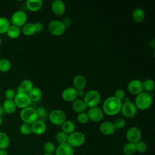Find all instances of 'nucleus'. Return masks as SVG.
<instances>
[{
    "label": "nucleus",
    "mask_w": 155,
    "mask_h": 155,
    "mask_svg": "<svg viewBox=\"0 0 155 155\" xmlns=\"http://www.w3.org/2000/svg\"><path fill=\"white\" fill-rule=\"evenodd\" d=\"M10 145V138L8 136L0 131V150H6Z\"/></svg>",
    "instance_id": "cd10ccee"
},
{
    "label": "nucleus",
    "mask_w": 155,
    "mask_h": 155,
    "mask_svg": "<svg viewBox=\"0 0 155 155\" xmlns=\"http://www.w3.org/2000/svg\"><path fill=\"white\" fill-rule=\"evenodd\" d=\"M101 94L97 90H90L85 94L83 101L87 107L92 108L97 107L101 102Z\"/></svg>",
    "instance_id": "7ed1b4c3"
},
{
    "label": "nucleus",
    "mask_w": 155,
    "mask_h": 155,
    "mask_svg": "<svg viewBox=\"0 0 155 155\" xmlns=\"http://www.w3.org/2000/svg\"><path fill=\"white\" fill-rule=\"evenodd\" d=\"M48 119L52 124L55 125H62L66 120V115L62 110L56 109L50 113Z\"/></svg>",
    "instance_id": "6e6552de"
},
{
    "label": "nucleus",
    "mask_w": 155,
    "mask_h": 155,
    "mask_svg": "<svg viewBox=\"0 0 155 155\" xmlns=\"http://www.w3.org/2000/svg\"><path fill=\"white\" fill-rule=\"evenodd\" d=\"M127 89L130 93L132 94L133 95L137 96L143 91L142 82L137 79H132L128 82L127 85Z\"/></svg>",
    "instance_id": "f8f14e48"
},
{
    "label": "nucleus",
    "mask_w": 155,
    "mask_h": 155,
    "mask_svg": "<svg viewBox=\"0 0 155 155\" xmlns=\"http://www.w3.org/2000/svg\"><path fill=\"white\" fill-rule=\"evenodd\" d=\"M4 95L7 100H13L16 95V92L14 90L9 88L5 91Z\"/></svg>",
    "instance_id": "a19ab883"
},
{
    "label": "nucleus",
    "mask_w": 155,
    "mask_h": 155,
    "mask_svg": "<svg viewBox=\"0 0 155 155\" xmlns=\"http://www.w3.org/2000/svg\"><path fill=\"white\" fill-rule=\"evenodd\" d=\"M122 105V101L114 96L108 97L104 101L102 110L104 113L108 116H115L120 112Z\"/></svg>",
    "instance_id": "f257e3e1"
},
{
    "label": "nucleus",
    "mask_w": 155,
    "mask_h": 155,
    "mask_svg": "<svg viewBox=\"0 0 155 155\" xmlns=\"http://www.w3.org/2000/svg\"><path fill=\"white\" fill-rule=\"evenodd\" d=\"M19 131L24 136H28L32 132L31 125L27 123H23L20 126Z\"/></svg>",
    "instance_id": "f704fd0d"
},
{
    "label": "nucleus",
    "mask_w": 155,
    "mask_h": 155,
    "mask_svg": "<svg viewBox=\"0 0 155 155\" xmlns=\"http://www.w3.org/2000/svg\"><path fill=\"white\" fill-rule=\"evenodd\" d=\"M62 131L67 134L68 135L72 133L75 131L76 126L74 123L70 120H66L61 125Z\"/></svg>",
    "instance_id": "bb28decb"
},
{
    "label": "nucleus",
    "mask_w": 155,
    "mask_h": 155,
    "mask_svg": "<svg viewBox=\"0 0 155 155\" xmlns=\"http://www.w3.org/2000/svg\"><path fill=\"white\" fill-rule=\"evenodd\" d=\"M0 155H8L6 150H0Z\"/></svg>",
    "instance_id": "a18cd8bd"
},
{
    "label": "nucleus",
    "mask_w": 155,
    "mask_h": 155,
    "mask_svg": "<svg viewBox=\"0 0 155 155\" xmlns=\"http://www.w3.org/2000/svg\"><path fill=\"white\" fill-rule=\"evenodd\" d=\"M33 87V84L30 80L25 79L20 83L19 86L16 88V93L23 92L28 94Z\"/></svg>",
    "instance_id": "aec40b11"
},
{
    "label": "nucleus",
    "mask_w": 155,
    "mask_h": 155,
    "mask_svg": "<svg viewBox=\"0 0 155 155\" xmlns=\"http://www.w3.org/2000/svg\"><path fill=\"white\" fill-rule=\"evenodd\" d=\"M42 0H27L26 1L27 8L33 12L39 11L42 8Z\"/></svg>",
    "instance_id": "412c9836"
},
{
    "label": "nucleus",
    "mask_w": 155,
    "mask_h": 155,
    "mask_svg": "<svg viewBox=\"0 0 155 155\" xmlns=\"http://www.w3.org/2000/svg\"><path fill=\"white\" fill-rule=\"evenodd\" d=\"M73 84L77 90H84L87 85V81L82 75H77L73 79Z\"/></svg>",
    "instance_id": "6ab92c4d"
},
{
    "label": "nucleus",
    "mask_w": 155,
    "mask_h": 155,
    "mask_svg": "<svg viewBox=\"0 0 155 155\" xmlns=\"http://www.w3.org/2000/svg\"><path fill=\"white\" fill-rule=\"evenodd\" d=\"M20 117L24 123L31 125L38 119L35 109L30 107L22 109L20 113Z\"/></svg>",
    "instance_id": "20e7f679"
},
{
    "label": "nucleus",
    "mask_w": 155,
    "mask_h": 155,
    "mask_svg": "<svg viewBox=\"0 0 155 155\" xmlns=\"http://www.w3.org/2000/svg\"><path fill=\"white\" fill-rule=\"evenodd\" d=\"M113 124H114V126L116 130V129L120 130V129L123 128L125 126L126 122H125V120L123 117H119L114 120Z\"/></svg>",
    "instance_id": "4c0bfd02"
},
{
    "label": "nucleus",
    "mask_w": 155,
    "mask_h": 155,
    "mask_svg": "<svg viewBox=\"0 0 155 155\" xmlns=\"http://www.w3.org/2000/svg\"><path fill=\"white\" fill-rule=\"evenodd\" d=\"M51 10L57 16H62L66 10L65 3L61 0H54L51 2Z\"/></svg>",
    "instance_id": "2eb2a0df"
},
{
    "label": "nucleus",
    "mask_w": 155,
    "mask_h": 155,
    "mask_svg": "<svg viewBox=\"0 0 155 155\" xmlns=\"http://www.w3.org/2000/svg\"><path fill=\"white\" fill-rule=\"evenodd\" d=\"M62 23L64 24V25H65L67 28L70 27V26L72 25V24H73V21H72V19H71L70 18H69V17L65 18L63 19V21H62Z\"/></svg>",
    "instance_id": "c03bdc74"
},
{
    "label": "nucleus",
    "mask_w": 155,
    "mask_h": 155,
    "mask_svg": "<svg viewBox=\"0 0 155 155\" xmlns=\"http://www.w3.org/2000/svg\"><path fill=\"white\" fill-rule=\"evenodd\" d=\"M122 151L125 155L134 154L136 151L135 144L130 142H128L125 143L122 148Z\"/></svg>",
    "instance_id": "c85d7f7f"
},
{
    "label": "nucleus",
    "mask_w": 155,
    "mask_h": 155,
    "mask_svg": "<svg viewBox=\"0 0 155 155\" xmlns=\"http://www.w3.org/2000/svg\"><path fill=\"white\" fill-rule=\"evenodd\" d=\"M87 113L89 120L94 122H100L104 117V113L102 109L98 107L89 108Z\"/></svg>",
    "instance_id": "4468645a"
},
{
    "label": "nucleus",
    "mask_w": 155,
    "mask_h": 155,
    "mask_svg": "<svg viewBox=\"0 0 155 155\" xmlns=\"http://www.w3.org/2000/svg\"><path fill=\"white\" fill-rule=\"evenodd\" d=\"M10 22L8 20L4 17H0V33H7L9 27Z\"/></svg>",
    "instance_id": "2f4dec72"
},
{
    "label": "nucleus",
    "mask_w": 155,
    "mask_h": 155,
    "mask_svg": "<svg viewBox=\"0 0 155 155\" xmlns=\"http://www.w3.org/2000/svg\"><path fill=\"white\" fill-rule=\"evenodd\" d=\"M2 119L1 116H0V125L2 124Z\"/></svg>",
    "instance_id": "09e8293b"
},
{
    "label": "nucleus",
    "mask_w": 155,
    "mask_h": 155,
    "mask_svg": "<svg viewBox=\"0 0 155 155\" xmlns=\"http://www.w3.org/2000/svg\"><path fill=\"white\" fill-rule=\"evenodd\" d=\"M135 147L136 151L139 152V153H145L148 148L147 143L142 140H140L139 142L135 143Z\"/></svg>",
    "instance_id": "e433bc0d"
},
{
    "label": "nucleus",
    "mask_w": 155,
    "mask_h": 155,
    "mask_svg": "<svg viewBox=\"0 0 155 155\" xmlns=\"http://www.w3.org/2000/svg\"><path fill=\"white\" fill-rule=\"evenodd\" d=\"M31 102H38L41 101L42 97V91L38 87H33L28 93Z\"/></svg>",
    "instance_id": "b1692460"
},
{
    "label": "nucleus",
    "mask_w": 155,
    "mask_h": 155,
    "mask_svg": "<svg viewBox=\"0 0 155 155\" xmlns=\"http://www.w3.org/2000/svg\"><path fill=\"white\" fill-rule=\"evenodd\" d=\"M134 104L137 109L145 110L150 108L153 104V97L150 93L142 91L136 96Z\"/></svg>",
    "instance_id": "f03ea898"
},
{
    "label": "nucleus",
    "mask_w": 155,
    "mask_h": 155,
    "mask_svg": "<svg viewBox=\"0 0 155 155\" xmlns=\"http://www.w3.org/2000/svg\"><path fill=\"white\" fill-rule=\"evenodd\" d=\"M42 155H54L53 154H47V153H44V154H42Z\"/></svg>",
    "instance_id": "8fccbe9b"
},
{
    "label": "nucleus",
    "mask_w": 155,
    "mask_h": 155,
    "mask_svg": "<svg viewBox=\"0 0 155 155\" xmlns=\"http://www.w3.org/2000/svg\"><path fill=\"white\" fill-rule=\"evenodd\" d=\"M85 142V136L81 131H74L68 134L67 143L73 147H79L82 146Z\"/></svg>",
    "instance_id": "39448f33"
},
{
    "label": "nucleus",
    "mask_w": 155,
    "mask_h": 155,
    "mask_svg": "<svg viewBox=\"0 0 155 155\" xmlns=\"http://www.w3.org/2000/svg\"><path fill=\"white\" fill-rule=\"evenodd\" d=\"M114 96L117 99L122 101L125 97V92L123 89H121V88L117 89L115 91Z\"/></svg>",
    "instance_id": "79ce46f5"
},
{
    "label": "nucleus",
    "mask_w": 155,
    "mask_h": 155,
    "mask_svg": "<svg viewBox=\"0 0 155 155\" xmlns=\"http://www.w3.org/2000/svg\"><path fill=\"white\" fill-rule=\"evenodd\" d=\"M62 99L67 102H73L78 97V90L74 87H67L61 93Z\"/></svg>",
    "instance_id": "ddd939ff"
},
{
    "label": "nucleus",
    "mask_w": 155,
    "mask_h": 155,
    "mask_svg": "<svg viewBox=\"0 0 155 155\" xmlns=\"http://www.w3.org/2000/svg\"><path fill=\"white\" fill-rule=\"evenodd\" d=\"M137 110L134 102L129 100H125V102L122 103L120 112L124 117L132 118L136 114Z\"/></svg>",
    "instance_id": "0eeeda50"
},
{
    "label": "nucleus",
    "mask_w": 155,
    "mask_h": 155,
    "mask_svg": "<svg viewBox=\"0 0 155 155\" xmlns=\"http://www.w3.org/2000/svg\"><path fill=\"white\" fill-rule=\"evenodd\" d=\"M4 113V110L3 109L2 106L0 105V116H2Z\"/></svg>",
    "instance_id": "de8ad7c7"
},
{
    "label": "nucleus",
    "mask_w": 155,
    "mask_h": 155,
    "mask_svg": "<svg viewBox=\"0 0 155 155\" xmlns=\"http://www.w3.org/2000/svg\"><path fill=\"white\" fill-rule=\"evenodd\" d=\"M100 132L105 136H110L114 133L116 128L114 126L113 122L107 120L102 122L99 125Z\"/></svg>",
    "instance_id": "dca6fc26"
},
{
    "label": "nucleus",
    "mask_w": 155,
    "mask_h": 155,
    "mask_svg": "<svg viewBox=\"0 0 155 155\" xmlns=\"http://www.w3.org/2000/svg\"><path fill=\"white\" fill-rule=\"evenodd\" d=\"M1 36H0V45H1Z\"/></svg>",
    "instance_id": "3c124183"
},
{
    "label": "nucleus",
    "mask_w": 155,
    "mask_h": 155,
    "mask_svg": "<svg viewBox=\"0 0 155 155\" xmlns=\"http://www.w3.org/2000/svg\"><path fill=\"white\" fill-rule=\"evenodd\" d=\"M36 28V33H41L44 30V25L42 23L40 22H37L34 24Z\"/></svg>",
    "instance_id": "37998d69"
},
{
    "label": "nucleus",
    "mask_w": 155,
    "mask_h": 155,
    "mask_svg": "<svg viewBox=\"0 0 155 155\" xmlns=\"http://www.w3.org/2000/svg\"><path fill=\"white\" fill-rule=\"evenodd\" d=\"M31 130L34 134L36 135H42L45 132L47 125L44 120L38 119L31 124Z\"/></svg>",
    "instance_id": "a211bd4d"
},
{
    "label": "nucleus",
    "mask_w": 155,
    "mask_h": 155,
    "mask_svg": "<svg viewBox=\"0 0 155 155\" xmlns=\"http://www.w3.org/2000/svg\"><path fill=\"white\" fill-rule=\"evenodd\" d=\"M71 108L75 113L79 114L82 112H85L87 107L83 100L77 99L72 102Z\"/></svg>",
    "instance_id": "4be33fe9"
},
{
    "label": "nucleus",
    "mask_w": 155,
    "mask_h": 155,
    "mask_svg": "<svg viewBox=\"0 0 155 155\" xmlns=\"http://www.w3.org/2000/svg\"><path fill=\"white\" fill-rule=\"evenodd\" d=\"M145 18V11L140 8H135L132 13V18L136 23L142 22Z\"/></svg>",
    "instance_id": "5701e85b"
},
{
    "label": "nucleus",
    "mask_w": 155,
    "mask_h": 155,
    "mask_svg": "<svg viewBox=\"0 0 155 155\" xmlns=\"http://www.w3.org/2000/svg\"><path fill=\"white\" fill-rule=\"evenodd\" d=\"M48 29L51 35L59 36L64 34L67 30V27L64 25L62 21L58 20H53L49 22Z\"/></svg>",
    "instance_id": "423d86ee"
},
{
    "label": "nucleus",
    "mask_w": 155,
    "mask_h": 155,
    "mask_svg": "<svg viewBox=\"0 0 155 155\" xmlns=\"http://www.w3.org/2000/svg\"><path fill=\"white\" fill-rule=\"evenodd\" d=\"M143 91L150 93L154 90V82L151 79H147L142 82Z\"/></svg>",
    "instance_id": "c756f323"
},
{
    "label": "nucleus",
    "mask_w": 155,
    "mask_h": 155,
    "mask_svg": "<svg viewBox=\"0 0 155 155\" xmlns=\"http://www.w3.org/2000/svg\"><path fill=\"white\" fill-rule=\"evenodd\" d=\"M38 120H43V119H45L47 116V112L45 109L42 107H39L35 109Z\"/></svg>",
    "instance_id": "58836bf2"
},
{
    "label": "nucleus",
    "mask_w": 155,
    "mask_h": 155,
    "mask_svg": "<svg viewBox=\"0 0 155 155\" xmlns=\"http://www.w3.org/2000/svg\"><path fill=\"white\" fill-rule=\"evenodd\" d=\"M27 16L26 13L21 10L15 12L12 16L11 21L13 25H15L19 28L22 27L27 23Z\"/></svg>",
    "instance_id": "9b49d317"
},
{
    "label": "nucleus",
    "mask_w": 155,
    "mask_h": 155,
    "mask_svg": "<svg viewBox=\"0 0 155 155\" xmlns=\"http://www.w3.org/2000/svg\"><path fill=\"white\" fill-rule=\"evenodd\" d=\"M142 136L141 130L136 127H132L130 128L126 133V138L128 142L136 143L141 140Z\"/></svg>",
    "instance_id": "9d476101"
},
{
    "label": "nucleus",
    "mask_w": 155,
    "mask_h": 155,
    "mask_svg": "<svg viewBox=\"0 0 155 155\" xmlns=\"http://www.w3.org/2000/svg\"><path fill=\"white\" fill-rule=\"evenodd\" d=\"M56 147L54 144L51 141L45 142L43 145V150L45 153L53 154L55 151Z\"/></svg>",
    "instance_id": "72a5a7b5"
},
{
    "label": "nucleus",
    "mask_w": 155,
    "mask_h": 155,
    "mask_svg": "<svg viewBox=\"0 0 155 155\" xmlns=\"http://www.w3.org/2000/svg\"><path fill=\"white\" fill-rule=\"evenodd\" d=\"M3 109L4 112L8 114L13 113L16 110V105L13 100H5L3 104Z\"/></svg>",
    "instance_id": "a878e982"
},
{
    "label": "nucleus",
    "mask_w": 155,
    "mask_h": 155,
    "mask_svg": "<svg viewBox=\"0 0 155 155\" xmlns=\"http://www.w3.org/2000/svg\"><path fill=\"white\" fill-rule=\"evenodd\" d=\"M68 134L64 133L62 131H60L56 134L55 139L56 141L59 144H62L65 143H67L68 139Z\"/></svg>",
    "instance_id": "473e14b6"
},
{
    "label": "nucleus",
    "mask_w": 155,
    "mask_h": 155,
    "mask_svg": "<svg viewBox=\"0 0 155 155\" xmlns=\"http://www.w3.org/2000/svg\"><path fill=\"white\" fill-rule=\"evenodd\" d=\"M7 35L8 36L13 39L17 38L19 37L21 33V30L19 27L15 26V25H10L8 31H7Z\"/></svg>",
    "instance_id": "7c9ffc66"
},
{
    "label": "nucleus",
    "mask_w": 155,
    "mask_h": 155,
    "mask_svg": "<svg viewBox=\"0 0 155 155\" xmlns=\"http://www.w3.org/2000/svg\"><path fill=\"white\" fill-rule=\"evenodd\" d=\"M77 120L80 124H85L87 123L89 120V118L87 112H82V113H79L77 117Z\"/></svg>",
    "instance_id": "ea45409f"
},
{
    "label": "nucleus",
    "mask_w": 155,
    "mask_h": 155,
    "mask_svg": "<svg viewBox=\"0 0 155 155\" xmlns=\"http://www.w3.org/2000/svg\"><path fill=\"white\" fill-rule=\"evenodd\" d=\"M22 32L24 35L27 36H31L34 35L36 33L35 24L31 22L25 24L22 27Z\"/></svg>",
    "instance_id": "393cba45"
},
{
    "label": "nucleus",
    "mask_w": 155,
    "mask_h": 155,
    "mask_svg": "<svg viewBox=\"0 0 155 155\" xmlns=\"http://www.w3.org/2000/svg\"><path fill=\"white\" fill-rule=\"evenodd\" d=\"M85 93L84 90H78V97H82L84 96Z\"/></svg>",
    "instance_id": "49530a36"
},
{
    "label": "nucleus",
    "mask_w": 155,
    "mask_h": 155,
    "mask_svg": "<svg viewBox=\"0 0 155 155\" xmlns=\"http://www.w3.org/2000/svg\"><path fill=\"white\" fill-rule=\"evenodd\" d=\"M11 68L10 62L6 59H0V71L6 72L8 71Z\"/></svg>",
    "instance_id": "c9c22d12"
},
{
    "label": "nucleus",
    "mask_w": 155,
    "mask_h": 155,
    "mask_svg": "<svg viewBox=\"0 0 155 155\" xmlns=\"http://www.w3.org/2000/svg\"><path fill=\"white\" fill-rule=\"evenodd\" d=\"M13 101L16 107L22 109L28 107L31 103L28 94L23 92L16 93Z\"/></svg>",
    "instance_id": "1a4fd4ad"
},
{
    "label": "nucleus",
    "mask_w": 155,
    "mask_h": 155,
    "mask_svg": "<svg viewBox=\"0 0 155 155\" xmlns=\"http://www.w3.org/2000/svg\"><path fill=\"white\" fill-rule=\"evenodd\" d=\"M54 155H74V149L68 143L59 144L55 150Z\"/></svg>",
    "instance_id": "f3484780"
}]
</instances>
